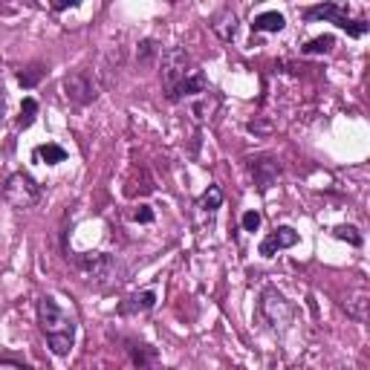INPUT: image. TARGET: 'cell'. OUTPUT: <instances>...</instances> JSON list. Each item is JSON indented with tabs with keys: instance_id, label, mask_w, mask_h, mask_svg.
<instances>
[{
	"instance_id": "cell-2",
	"label": "cell",
	"mask_w": 370,
	"mask_h": 370,
	"mask_svg": "<svg viewBox=\"0 0 370 370\" xmlns=\"http://www.w3.org/2000/svg\"><path fill=\"white\" fill-rule=\"evenodd\" d=\"M38 324H41L43 336H47L50 350L55 356H70L73 341H76V321L47 295L38 301Z\"/></svg>"
},
{
	"instance_id": "cell-22",
	"label": "cell",
	"mask_w": 370,
	"mask_h": 370,
	"mask_svg": "<svg viewBox=\"0 0 370 370\" xmlns=\"http://www.w3.org/2000/svg\"><path fill=\"white\" fill-rule=\"evenodd\" d=\"M73 6H78V3H76V0H55V3H52V9H55V12H64V9H73Z\"/></svg>"
},
{
	"instance_id": "cell-19",
	"label": "cell",
	"mask_w": 370,
	"mask_h": 370,
	"mask_svg": "<svg viewBox=\"0 0 370 370\" xmlns=\"http://www.w3.org/2000/svg\"><path fill=\"white\" fill-rule=\"evenodd\" d=\"M333 237H336V241H347L350 246H362V234L356 232V226H336Z\"/></svg>"
},
{
	"instance_id": "cell-4",
	"label": "cell",
	"mask_w": 370,
	"mask_h": 370,
	"mask_svg": "<svg viewBox=\"0 0 370 370\" xmlns=\"http://www.w3.org/2000/svg\"><path fill=\"white\" fill-rule=\"evenodd\" d=\"M3 200L15 208H32L41 200V185L29 177L27 171H15L3 183Z\"/></svg>"
},
{
	"instance_id": "cell-10",
	"label": "cell",
	"mask_w": 370,
	"mask_h": 370,
	"mask_svg": "<svg viewBox=\"0 0 370 370\" xmlns=\"http://www.w3.org/2000/svg\"><path fill=\"white\" fill-rule=\"evenodd\" d=\"M154 304H157V292L154 290H142V292H136V295H130L122 307H119V313H124V315H139V313H148V310H154Z\"/></svg>"
},
{
	"instance_id": "cell-14",
	"label": "cell",
	"mask_w": 370,
	"mask_h": 370,
	"mask_svg": "<svg viewBox=\"0 0 370 370\" xmlns=\"http://www.w3.org/2000/svg\"><path fill=\"white\" fill-rule=\"evenodd\" d=\"M32 157L43 165H58V162H67V150H64L61 145H55V142H47V145H38Z\"/></svg>"
},
{
	"instance_id": "cell-12",
	"label": "cell",
	"mask_w": 370,
	"mask_h": 370,
	"mask_svg": "<svg viewBox=\"0 0 370 370\" xmlns=\"http://www.w3.org/2000/svg\"><path fill=\"white\" fill-rule=\"evenodd\" d=\"M287 27V17L280 15V12H260L255 20H252V29L255 32H284Z\"/></svg>"
},
{
	"instance_id": "cell-7",
	"label": "cell",
	"mask_w": 370,
	"mask_h": 370,
	"mask_svg": "<svg viewBox=\"0 0 370 370\" xmlns=\"http://www.w3.org/2000/svg\"><path fill=\"white\" fill-rule=\"evenodd\" d=\"M64 96H67L73 104H90L96 99V87L84 73H73L64 78Z\"/></svg>"
},
{
	"instance_id": "cell-1",
	"label": "cell",
	"mask_w": 370,
	"mask_h": 370,
	"mask_svg": "<svg viewBox=\"0 0 370 370\" xmlns=\"http://www.w3.org/2000/svg\"><path fill=\"white\" fill-rule=\"evenodd\" d=\"M162 87H165L168 101L194 99V96H203L208 90L203 70L180 47H173L162 55Z\"/></svg>"
},
{
	"instance_id": "cell-20",
	"label": "cell",
	"mask_w": 370,
	"mask_h": 370,
	"mask_svg": "<svg viewBox=\"0 0 370 370\" xmlns=\"http://www.w3.org/2000/svg\"><path fill=\"white\" fill-rule=\"evenodd\" d=\"M243 232H257L260 229V223H264V217H260V211H255V208H249L246 214H243Z\"/></svg>"
},
{
	"instance_id": "cell-16",
	"label": "cell",
	"mask_w": 370,
	"mask_h": 370,
	"mask_svg": "<svg viewBox=\"0 0 370 370\" xmlns=\"http://www.w3.org/2000/svg\"><path fill=\"white\" fill-rule=\"evenodd\" d=\"M35 116H38V101L29 96V99H24V104H20V116H17L15 127H17V130H27V127L35 122Z\"/></svg>"
},
{
	"instance_id": "cell-17",
	"label": "cell",
	"mask_w": 370,
	"mask_h": 370,
	"mask_svg": "<svg viewBox=\"0 0 370 370\" xmlns=\"http://www.w3.org/2000/svg\"><path fill=\"white\" fill-rule=\"evenodd\" d=\"M203 211H217L223 206V191H220V185H208V191L200 197V203H197Z\"/></svg>"
},
{
	"instance_id": "cell-9",
	"label": "cell",
	"mask_w": 370,
	"mask_h": 370,
	"mask_svg": "<svg viewBox=\"0 0 370 370\" xmlns=\"http://www.w3.org/2000/svg\"><path fill=\"white\" fill-rule=\"evenodd\" d=\"M252 177H255V183H257L260 191H266V188H272L275 180L280 177V165H278L275 159H269V157L252 159Z\"/></svg>"
},
{
	"instance_id": "cell-18",
	"label": "cell",
	"mask_w": 370,
	"mask_h": 370,
	"mask_svg": "<svg viewBox=\"0 0 370 370\" xmlns=\"http://www.w3.org/2000/svg\"><path fill=\"white\" fill-rule=\"evenodd\" d=\"M43 73H47V70H43L41 64H32V67H27V70H20V73H17V81L24 84V87H35V84L43 78Z\"/></svg>"
},
{
	"instance_id": "cell-6",
	"label": "cell",
	"mask_w": 370,
	"mask_h": 370,
	"mask_svg": "<svg viewBox=\"0 0 370 370\" xmlns=\"http://www.w3.org/2000/svg\"><path fill=\"white\" fill-rule=\"evenodd\" d=\"M73 264L78 266V272H84L90 280H93V278L101 280V278L111 275L113 257H111V255H101V252H84V255H76V257H73Z\"/></svg>"
},
{
	"instance_id": "cell-13",
	"label": "cell",
	"mask_w": 370,
	"mask_h": 370,
	"mask_svg": "<svg viewBox=\"0 0 370 370\" xmlns=\"http://www.w3.org/2000/svg\"><path fill=\"white\" fill-rule=\"evenodd\" d=\"M211 29L220 35L223 41H232L234 32H237V17H234V12L232 9H220V12L214 15V20H211Z\"/></svg>"
},
{
	"instance_id": "cell-21",
	"label": "cell",
	"mask_w": 370,
	"mask_h": 370,
	"mask_svg": "<svg viewBox=\"0 0 370 370\" xmlns=\"http://www.w3.org/2000/svg\"><path fill=\"white\" fill-rule=\"evenodd\" d=\"M134 220L136 223H154V211H150V206H139L134 211Z\"/></svg>"
},
{
	"instance_id": "cell-5",
	"label": "cell",
	"mask_w": 370,
	"mask_h": 370,
	"mask_svg": "<svg viewBox=\"0 0 370 370\" xmlns=\"http://www.w3.org/2000/svg\"><path fill=\"white\" fill-rule=\"evenodd\" d=\"M304 17H307V20H330V24H336L339 29H344L347 35H353V38H362L370 29V24H364V20H350V17H347V12L339 3L310 6L307 12H304Z\"/></svg>"
},
{
	"instance_id": "cell-15",
	"label": "cell",
	"mask_w": 370,
	"mask_h": 370,
	"mask_svg": "<svg viewBox=\"0 0 370 370\" xmlns=\"http://www.w3.org/2000/svg\"><path fill=\"white\" fill-rule=\"evenodd\" d=\"M336 47V38L333 35H318V38H313V41H307L304 43V52L307 55H324V52H330Z\"/></svg>"
},
{
	"instance_id": "cell-3",
	"label": "cell",
	"mask_w": 370,
	"mask_h": 370,
	"mask_svg": "<svg viewBox=\"0 0 370 370\" xmlns=\"http://www.w3.org/2000/svg\"><path fill=\"white\" fill-rule=\"evenodd\" d=\"M257 318L266 324L272 333H287L290 324L295 318V307L287 301L284 292H278L275 287L260 292V301H257Z\"/></svg>"
},
{
	"instance_id": "cell-8",
	"label": "cell",
	"mask_w": 370,
	"mask_h": 370,
	"mask_svg": "<svg viewBox=\"0 0 370 370\" xmlns=\"http://www.w3.org/2000/svg\"><path fill=\"white\" fill-rule=\"evenodd\" d=\"M298 243V232L292 226H278L272 234L264 237V243H260V255L264 257H275L280 249H290Z\"/></svg>"
},
{
	"instance_id": "cell-11",
	"label": "cell",
	"mask_w": 370,
	"mask_h": 370,
	"mask_svg": "<svg viewBox=\"0 0 370 370\" xmlns=\"http://www.w3.org/2000/svg\"><path fill=\"white\" fill-rule=\"evenodd\" d=\"M130 359L139 370H157L159 364V356L150 344H142V341H130Z\"/></svg>"
}]
</instances>
